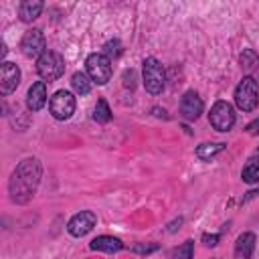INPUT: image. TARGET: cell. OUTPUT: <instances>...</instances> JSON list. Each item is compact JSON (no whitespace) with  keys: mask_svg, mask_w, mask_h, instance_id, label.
<instances>
[{"mask_svg":"<svg viewBox=\"0 0 259 259\" xmlns=\"http://www.w3.org/2000/svg\"><path fill=\"white\" fill-rule=\"evenodd\" d=\"M202 107H204L202 105V99L198 97L196 91H186L182 95V99H180V115L184 119H188V121L198 119L200 113H202Z\"/></svg>","mask_w":259,"mask_h":259,"instance_id":"30bf717a","label":"cell"},{"mask_svg":"<svg viewBox=\"0 0 259 259\" xmlns=\"http://www.w3.org/2000/svg\"><path fill=\"white\" fill-rule=\"evenodd\" d=\"M253 251H255V235L253 233L239 235L235 243V259H251Z\"/></svg>","mask_w":259,"mask_h":259,"instance_id":"5bb4252c","label":"cell"},{"mask_svg":"<svg viewBox=\"0 0 259 259\" xmlns=\"http://www.w3.org/2000/svg\"><path fill=\"white\" fill-rule=\"evenodd\" d=\"M225 146L227 144H223V142H214V144H200L198 148H196V156H198V160H204V162H208L210 158H214L219 152H223L225 150Z\"/></svg>","mask_w":259,"mask_h":259,"instance_id":"2e32d148","label":"cell"},{"mask_svg":"<svg viewBox=\"0 0 259 259\" xmlns=\"http://www.w3.org/2000/svg\"><path fill=\"white\" fill-rule=\"evenodd\" d=\"M20 83V69L14 63H2L0 67V91L2 95L12 93Z\"/></svg>","mask_w":259,"mask_h":259,"instance_id":"8fae6325","label":"cell"},{"mask_svg":"<svg viewBox=\"0 0 259 259\" xmlns=\"http://www.w3.org/2000/svg\"><path fill=\"white\" fill-rule=\"evenodd\" d=\"M208 121L217 132H229L235 125V111L231 107V103L227 101H217L210 107L208 113Z\"/></svg>","mask_w":259,"mask_h":259,"instance_id":"8992f818","label":"cell"},{"mask_svg":"<svg viewBox=\"0 0 259 259\" xmlns=\"http://www.w3.org/2000/svg\"><path fill=\"white\" fill-rule=\"evenodd\" d=\"M85 65H87L89 79L95 81L97 85H105L111 79V59L105 57L103 53L89 55L87 61H85Z\"/></svg>","mask_w":259,"mask_h":259,"instance_id":"277c9868","label":"cell"},{"mask_svg":"<svg viewBox=\"0 0 259 259\" xmlns=\"http://www.w3.org/2000/svg\"><path fill=\"white\" fill-rule=\"evenodd\" d=\"M144 87L148 93L152 95H158L164 91V85H166V73H164V67L158 59L154 57H148L144 59Z\"/></svg>","mask_w":259,"mask_h":259,"instance_id":"7a4b0ae2","label":"cell"},{"mask_svg":"<svg viewBox=\"0 0 259 259\" xmlns=\"http://www.w3.org/2000/svg\"><path fill=\"white\" fill-rule=\"evenodd\" d=\"M257 152H259V150H257Z\"/></svg>","mask_w":259,"mask_h":259,"instance_id":"4316f807","label":"cell"},{"mask_svg":"<svg viewBox=\"0 0 259 259\" xmlns=\"http://www.w3.org/2000/svg\"><path fill=\"white\" fill-rule=\"evenodd\" d=\"M40 10H42L40 0H24L18 8V14H20L22 22H32L36 16H40Z\"/></svg>","mask_w":259,"mask_h":259,"instance_id":"9a60e30c","label":"cell"},{"mask_svg":"<svg viewBox=\"0 0 259 259\" xmlns=\"http://www.w3.org/2000/svg\"><path fill=\"white\" fill-rule=\"evenodd\" d=\"M93 119H95L97 123H107V121L111 119V109H109V105H107V101H105L103 97L97 99V103H95Z\"/></svg>","mask_w":259,"mask_h":259,"instance_id":"d6986e66","label":"cell"},{"mask_svg":"<svg viewBox=\"0 0 259 259\" xmlns=\"http://www.w3.org/2000/svg\"><path fill=\"white\" fill-rule=\"evenodd\" d=\"M71 85H73L75 93H79V95H87V93L91 91V81H89V77H87L85 73H81V71L73 73V77H71Z\"/></svg>","mask_w":259,"mask_h":259,"instance_id":"e0dca14e","label":"cell"},{"mask_svg":"<svg viewBox=\"0 0 259 259\" xmlns=\"http://www.w3.org/2000/svg\"><path fill=\"white\" fill-rule=\"evenodd\" d=\"M40 174H42V168H40V162L36 158H26L22 160L16 170L12 172L10 176V182H8V190H10V198L18 204H24L28 202L36 188H38V182H40Z\"/></svg>","mask_w":259,"mask_h":259,"instance_id":"6da1fadb","label":"cell"},{"mask_svg":"<svg viewBox=\"0 0 259 259\" xmlns=\"http://www.w3.org/2000/svg\"><path fill=\"white\" fill-rule=\"evenodd\" d=\"M47 42H45V34L40 28H30L24 32L22 40H20V49L24 53V57L28 59H38L40 55L47 53Z\"/></svg>","mask_w":259,"mask_h":259,"instance_id":"ba28073f","label":"cell"},{"mask_svg":"<svg viewBox=\"0 0 259 259\" xmlns=\"http://www.w3.org/2000/svg\"><path fill=\"white\" fill-rule=\"evenodd\" d=\"M95 223H97L95 212H91V210H81V212H77V214L69 221L67 231H69L73 237H83V235H87V233L95 227Z\"/></svg>","mask_w":259,"mask_h":259,"instance_id":"9c48e42d","label":"cell"},{"mask_svg":"<svg viewBox=\"0 0 259 259\" xmlns=\"http://www.w3.org/2000/svg\"><path fill=\"white\" fill-rule=\"evenodd\" d=\"M180 225H182V219H178V221H174V223H172V225L168 227V231H170V233H174V231H176V229H178Z\"/></svg>","mask_w":259,"mask_h":259,"instance_id":"484cf974","label":"cell"},{"mask_svg":"<svg viewBox=\"0 0 259 259\" xmlns=\"http://www.w3.org/2000/svg\"><path fill=\"white\" fill-rule=\"evenodd\" d=\"M49 109H51L53 117H57V119H69L73 115V111H75V97H73V93L71 91H65V89L57 91L51 97V101H49Z\"/></svg>","mask_w":259,"mask_h":259,"instance_id":"52a82bcc","label":"cell"},{"mask_svg":"<svg viewBox=\"0 0 259 259\" xmlns=\"http://www.w3.org/2000/svg\"><path fill=\"white\" fill-rule=\"evenodd\" d=\"M192 253H194V243L192 241H184L180 247H176L170 257L172 259H192Z\"/></svg>","mask_w":259,"mask_h":259,"instance_id":"ffe728a7","label":"cell"},{"mask_svg":"<svg viewBox=\"0 0 259 259\" xmlns=\"http://www.w3.org/2000/svg\"><path fill=\"white\" fill-rule=\"evenodd\" d=\"M257 95L259 87L253 77H243V81L235 89V103L243 111H253L257 107Z\"/></svg>","mask_w":259,"mask_h":259,"instance_id":"5b68a950","label":"cell"},{"mask_svg":"<svg viewBox=\"0 0 259 259\" xmlns=\"http://www.w3.org/2000/svg\"><path fill=\"white\" fill-rule=\"evenodd\" d=\"M89 247L93 251H105V253H117L123 249V243L117 239V237H109V235H101V237H95Z\"/></svg>","mask_w":259,"mask_h":259,"instance_id":"4fadbf2b","label":"cell"},{"mask_svg":"<svg viewBox=\"0 0 259 259\" xmlns=\"http://www.w3.org/2000/svg\"><path fill=\"white\" fill-rule=\"evenodd\" d=\"M132 251L142 253V255H148V253L158 251V243H138V245H134V247H132Z\"/></svg>","mask_w":259,"mask_h":259,"instance_id":"7402d4cb","label":"cell"},{"mask_svg":"<svg viewBox=\"0 0 259 259\" xmlns=\"http://www.w3.org/2000/svg\"><path fill=\"white\" fill-rule=\"evenodd\" d=\"M245 132H247L249 136H257V134H259V117H257V119H253V121L245 127Z\"/></svg>","mask_w":259,"mask_h":259,"instance_id":"d4e9b609","label":"cell"},{"mask_svg":"<svg viewBox=\"0 0 259 259\" xmlns=\"http://www.w3.org/2000/svg\"><path fill=\"white\" fill-rule=\"evenodd\" d=\"M121 53V45H119V40H109V42H105V57H117Z\"/></svg>","mask_w":259,"mask_h":259,"instance_id":"603a6c76","label":"cell"},{"mask_svg":"<svg viewBox=\"0 0 259 259\" xmlns=\"http://www.w3.org/2000/svg\"><path fill=\"white\" fill-rule=\"evenodd\" d=\"M47 103V85L45 81H36L30 85L28 95H26V107L30 111H38L42 109V105Z\"/></svg>","mask_w":259,"mask_h":259,"instance_id":"7c38bea8","label":"cell"},{"mask_svg":"<svg viewBox=\"0 0 259 259\" xmlns=\"http://www.w3.org/2000/svg\"><path fill=\"white\" fill-rule=\"evenodd\" d=\"M255 65H257V57H255V53H253V51H245V53L241 55V67H243L245 71H251Z\"/></svg>","mask_w":259,"mask_h":259,"instance_id":"44dd1931","label":"cell"},{"mask_svg":"<svg viewBox=\"0 0 259 259\" xmlns=\"http://www.w3.org/2000/svg\"><path fill=\"white\" fill-rule=\"evenodd\" d=\"M36 71L45 81H57L65 73V59L55 51H47L36 59Z\"/></svg>","mask_w":259,"mask_h":259,"instance_id":"3957f363","label":"cell"},{"mask_svg":"<svg viewBox=\"0 0 259 259\" xmlns=\"http://www.w3.org/2000/svg\"><path fill=\"white\" fill-rule=\"evenodd\" d=\"M219 239H221V235H217V233H212V235L204 233V235H202V241H204L206 247H214V245L219 243Z\"/></svg>","mask_w":259,"mask_h":259,"instance_id":"cb8c5ba5","label":"cell"},{"mask_svg":"<svg viewBox=\"0 0 259 259\" xmlns=\"http://www.w3.org/2000/svg\"><path fill=\"white\" fill-rule=\"evenodd\" d=\"M241 178H243L245 182H249V184L259 182V158H251V160L245 164V168H243V172H241Z\"/></svg>","mask_w":259,"mask_h":259,"instance_id":"ac0fdd59","label":"cell"}]
</instances>
